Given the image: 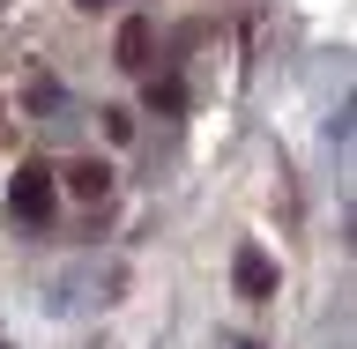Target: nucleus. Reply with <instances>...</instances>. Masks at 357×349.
<instances>
[{"label": "nucleus", "instance_id": "nucleus-5", "mask_svg": "<svg viewBox=\"0 0 357 349\" xmlns=\"http://www.w3.org/2000/svg\"><path fill=\"white\" fill-rule=\"evenodd\" d=\"M149 104H156V111H186V82H178V75L149 82Z\"/></svg>", "mask_w": 357, "mask_h": 349}, {"label": "nucleus", "instance_id": "nucleus-4", "mask_svg": "<svg viewBox=\"0 0 357 349\" xmlns=\"http://www.w3.org/2000/svg\"><path fill=\"white\" fill-rule=\"evenodd\" d=\"M67 194H75V201H105L112 194V164H97V156H82V164H67Z\"/></svg>", "mask_w": 357, "mask_h": 349}, {"label": "nucleus", "instance_id": "nucleus-6", "mask_svg": "<svg viewBox=\"0 0 357 349\" xmlns=\"http://www.w3.org/2000/svg\"><path fill=\"white\" fill-rule=\"evenodd\" d=\"M105 134L112 141H134V111H105Z\"/></svg>", "mask_w": 357, "mask_h": 349}, {"label": "nucleus", "instance_id": "nucleus-1", "mask_svg": "<svg viewBox=\"0 0 357 349\" xmlns=\"http://www.w3.org/2000/svg\"><path fill=\"white\" fill-rule=\"evenodd\" d=\"M52 201H60V171L30 156V164H22V171L8 178V208H15L22 223H45V216H52Z\"/></svg>", "mask_w": 357, "mask_h": 349}, {"label": "nucleus", "instance_id": "nucleus-3", "mask_svg": "<svg viewBox=\"0 0 357 349\" xmlns=\"http://www.w3.org/2000/svg\"><path fill=\"white\" fill-rule=\"evenodd\" d=\"M112 52H119V67H134V75H142V67H149V52H156V22H149V15H127V22H119V38H112Z\"/></svg>", "mask_w": 357, "mask_h": 349}, {"label": "nucleus", "instance_id": "nucleus-2", "mask_svg": "<svg viewBox=\"0 0 357 349\" xmlns=\"http://www.w3.org/2000/svg\"><path fill=\"white\" fill-rule=\"evenodd\" d=\"M231 290H238L245 305H268L275 297V261H268L261 245H238L231 253Z\"/></svg>", "mask_w": 357, "mask_h": 349}]
</instances>
